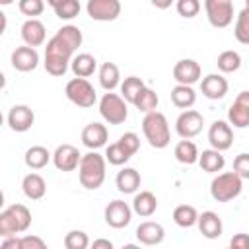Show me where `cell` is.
Instances as JSON below:
<instances>
[{"label":"cell","mask_w":249,"mask_h":249,"mask_svg":"<svg viewBox=\"0 0 249 249\" xmlns=\"http://www.w3.org/2000/svg\"><path fill=\"white\" fill-rule=\"evenodd\" d=\"M206 18L212 27L224 29L233 21V4L231 0H206L204 2Z\"/></svg>","instance_id":"ba28073f"},{"label":"cell","mask_w":249,"mask_h":249,"mask_svg":"<svg viewBox=\"0 0 249 249\" xmlns=\"http://www.w3.org/2000/svg\"><path fill=\"white\" fill-rule=\"evenodd\" d=\"M19 12L23 16H31V19H35V16H41L45 10V2L43 0H19L18 4Z\"/></svg>","instance_id":"60d3db41"},{"label":"cell","mask_w":249,"mask_h":249,"mask_svg":"<svg viewBox=\"0 0 249 249\" xmlns=\"http://www.w3.org/2000/svg\"><path fill=\"white\" fill-rule=\"evenodd\" d=\"M88 249H115V245H113L109 239H105V237H97V239H93V241L89 243Z\"/></svg>","instance_id":"bcb514c9"},{"label":"cell","mask_w":249,"mask_h":249,"mask_svg":"<svg viewBox=\"0 0 249 249\" xmlns=\"http://www.w3.org/2000/svg\"><path fill=\"white\" fill-rule=\"evenodd\" d=\"M103 216H105V222L111 228L121 230V228H124V226L130 224V220H132V208L124 200H111L105 206Z\"/></svg>","instance_id":"4fadbf2b"},{"label":"cell","mask_w":249,"mask_h":249,"mask_svg":"<svg viewBox=\"0 0 249 249\" xmlns=\"http://www.w3.org/2000/svg\"><path fill=\"white\" fill-rule=\"evenodd\" d=\"M140 173L134 169V167H123L119 173H117V179H115V185H117V191L123 193V195H132L140 189Z\"/></svg>","instance_id":"603a6c76"},{"label":"cell","mask_w":249,"mask_h":249,"mask_svg":"<svg viewBox=\"0 0 249 249\" xmlns=\"http://www.w3.org/2000/svg\"><path fill=\"white\" fill-rule=\"evenodd\" d=\"M233 173L239 179H249V154L241 152L239 156H235V160H233Z\"/></svg>","instance_id":"7bdbcfd3"},{"label":"cell","mask_w":249,"mask_h":249,"mask_svg":"<svg viewBox=\"0 0 249 249\" xmlns=\"http://www.w3.org/2000/svg\"><path fill=\"white\" fill-rule=\"evenodd\" d=\"M64 93L68 97V101H72L74 105L82 107V109H89L95 105L97 101V93H95V88L84 80V78H72L66 88H64Z\"/></svg>","instance_id":"8992f818"},{"label":"cell","mask_w":249,"mask_h":249,"mask_svg":"<svg viewBox=\"0 0 249 249\" xmlns=\"http://www.w3.org/2000/svg\"><path fill=\"white\" fill-rule=\"evenodd\" d=\"M4 86H6V76H4V72H0V91L4 89Z\"/></svg>","instance_id":"681fc988"},{"label":"cell","mask_w":249,"mask_h":249,"mask_svg":"<svg viewBox=\"0 0 249 249\" xmlns=\"http://www.w3.org/2000/svg\"><path fill=\"white\" fill-rule=\"evenodd\" d=\"M208 142L212 150L226 152L233 144V128L226 121H214L208 128Z\"/></svg>","instance_id":"7c38bea8"},{"label":"cell","mask_w":249,"mask_h":249,"mask_svg":"<svg viewBox=\"0 0 249 249\" xmlns=\"http://www.w3.org/2000/svg\"><path fill=\"white\" fill-rule=\"evenodd\" d=\"M243 191V179H239L233 171L218 173L210 183V195L216 202H230L237 198Z\"/></svg>","instance_id":"5b68a950"},{"label":"cell","mask_w":249,"mask_h":249,"mask_svg":"<svg viewBox=\"0 0 249 249\" xmlns=\"http://www.w3.org/2000/svg\"><path fill=\"white\" fill-rule=\"evenodd\" d=\"M158 103H160V97H158V93L152 89V88H144L138 95H136V99H134V107L138 109V111H142V113H154L156 109H158Z\"/></svg>","instance_id":"d6a6232c"},{"label":"cell","mask_w":249,"mask_h":249,"mask_svg":"<svg viewBox=\"0 0 249 249\" xmlns=\"http://www.w3.org/2000/svg\"><path fill=\"white\" fill-rule=\"evenodd\" d=\"M21 191L29 200H39L47 193V183L39 173H27L21 181Z\"/></svg>","instance_id":"484cf974"},{"label":"cell","mask_w":249,"mask_h":249,"mask_svg":"<svg viewBox=\"0 0 249 249\" xmlns=\"http://www.w3.org/2000/svg\"><path fill=\"white\" fill-rule=\"evenodd\" d=\"M0 249H21V243H19V237H6L0 245Z\"/></svg>","instance_id":"7dc6e473"},{"label":"cell","mask_w":249,"mask_h":249,"mask_svg":"<svg viewBox=\"0 0 249 249\" xmlns=\"http://www.w3.org/2000/svg\"><path fill=\"white\" fill-rule=\"evenodd\" d=\"M80 158H82V154L72 144H60L51 154V160H53V163H54V167L58 171H74V169H78Z\"/></svg>","instance_id":"5bb4252c"},{"label":"cell","mask_w":249,"mask_h":249,"mask_svg":"<svg viewBox=\"0 0 249 249\" xmlns=\"http://www.w3.org/2000/svg\"><path fill=\"white\" fill-rule=\"evenodd\" d=\"M105 158L97 152H88L80 158L78 163V179L80 185L88 191H95L105 181Z\"/></svg>","instance_id":"7a4b0ae2"},{"label":"cell","mask_w":249,"mask_h":249,"mask_svg":"<svg viewBox=\"0 0 249 249\" xmlns=\"http://www.w3.org/2000/svg\"><path fill=\"white\" fill-rule=\"evenodd\" d=\"M99 84L105 91H113L117 86H121V72L115 62H103L99 66Z\"/></svg>","instance_id":"83f0119b"},{"label":"cell","mask_w":249,"mask_h":249,"mask_svg":"<svg viewBox=\"0 0 249 249\" xmlns=\"http://www.w3.org/2000/svg\"><path fill=\"white\" fill-rule=\"evenodd\" d=\"M86 12L95 21H113L121 16L119 0H89L86 4Z\"/></svg>","instance_id":"30bf717a"},{"label":"cell","mask_w":249,"mask_h":249,"mask_svg":"<svg viewBox=\"0 0 249 249\" xmlns=\"http://www.w3.org/2000/svg\"><path fill=\"white\" fill-rule=\"evenodd\" d=\"M216 64H218V70L224 72V74L235 72L241 66V54L237 51H224V53L218 54Z\"/></svg>","instance_id":"d590c367"},{"label":"cell","mask_w":249,"mask_h":249,"mask_svg":"<svg viewBox=\"0 0 249 249\" xmlns=\"http://www.w3.org/2000/svg\"><path fill=\"white\" fill-rule=\"evenodd\" d=\"M84 35L80 31V27L76 25H62L47 43L45 47V70L54 76L60 78L66 74L70 60L74 58L76 49L82 45Z\"/></svg>","instance_id":"6da1fadb"},{"label":"cell","mask_w":249,"mask_h":249,"mask_svg":"<svg viewBox=\"0 0 249 249\" xmlns=\"http://www.w3.org/2000/svg\"><path fill=\"white\" fill-rule=\"evenodd\" d=\"M10 62L18 72H31L39 66V53H37V49H31V47L23 45V47L14 49V53L10 56Z\"/></svg>","instance_id":"e0dca14e"},{"label":"cell","mask_w":249,"mask_h":249,"mask_svg":"<svg viewBox=\"0 0 249 249\" xmlns=\"http://www.w3.org/2000/svg\"><path fill=\"white\" fill-rule=\"evenodd\" d=\"M228 124L235 128H245L249 124V91L243 89L237 93L233 103L228 109Z\"/></svg>","instance_id":"8fae6325"},{"label":"cell","mask_w":249,"mask_h":249,"mask_svg":"<svg viewBox=\"0 0 249 249\" xmlns=\"http://www.w3.org/2000/svg\"><path fill=\"white\" fill-rule=\"evenodd\" d=\"M31 226V212L25 204H12L0 212V237H16Z\"/></svg>","instance_id":"3957f363"},{"label":"cell","mask_w":249,"mask_h":249,"mask_svg":"<svg viewBox=\"0 0 249 249\" xmlns=\"http://www.w3.org/2000/svg\"><path fill=\"white\" fill-rule=\"evenodd\" d=\"M175 8H177L179 16L191 19V18H195V16L200 12V2H198V0H179Z\"/></svg>","instance_id":"b9f144b4"},{"label":"cell","mask_w":249,"mask_h":249,"mask_svg":"<svg viewBox=\"0 0 249 249\" xmlns=\"http://www.w3.org/2000/svg\"><path fill=\"white\" fill-rule=\"evenodd\" d=\"M107 138H109V130L101 123H89L82 128V144L91 152H95L97 148H103L107 144Z\"/></svg>","instance_id":"ac0fdd59"},{"label":"cell","mask_w":249,"mask_h":249,"mask_svg":"<svg viewBox=\"0 0 249 249\" xmlns=\"http://www.w3.org/2000/svg\"><path fill=\"white\" fill-rule=\"evenodd\" d=\"M169 97H171V103H173L175 107L185 109V111L191 109V107L195 105V101H196V93H195V89H193L191 86H179V84L171 89Z\"/></svg>","instance_id":"f546056e"},{"label":"cell","mask_w":249,"mask_h":249,"mask_svg":"<svg viewBox=\"0 0 249 249\" xmlns=\"http://www.w3.org/2000/svg\"><path fill=\"white\" fill-rule=\"evenodd\" d=\"M121 249H140V247H138L136 243H126V245H123Z\"/></svg>","instance_id":"f907efd6"},{"label":"cell","mask_w":249,"mask_h":249,"mask_svg":"<svg viewBox=\"0 0 249 249\" xmlns=\"http://www.w3.org/2000/svg\"><path fill=\"white\" fill-rule=\"evenodd\" d=\"M4 206V193H2V189H0V208Z\"/></svg>","instance_id":"816d5d0a"},{"label":"cell","mask_w":249,"mask_h":249,"mask_svg":"<svg viewBox=\"0 0 249 249\" xmlns=\"http://www.w3.org/2000/svg\"><path fill=\"white\" fill-rule=\"evenodd\" d=\"M198 148L193 140H179L175 144V150H173V156L179 163H185V165H193L198 161Z\"/></svg>","instance_id":"f1b7e54d"},{"label":"cell","mask_w":249,"mask_h":249,"mask_svg":"<svg viewBox=\"0 0 249 249\" xmlns=\"http://www.w3.org/2000/svg\"><path fill=\"white\" fill-rule=\"evenodd\" d=\"M196 226H198V231L202 233V237H206V239H218L224 231L222 218L212 210H206V212L198 214Z\"/></svg>","instance_id":"d6986e66"},{"label":"cell","mask_w":249,"mask_h":249,"mask_svg":"<svg viewBox=\"0 0 249 249\" xmlns=\"http://www.w3.org/2000/svg\"><path fill=\"white\" fill-rule=\"evenodd\" d=\"M228 80L222 74H208L200 82V91L206 99H222L228 93Z\"/></svg>","instance_id":"7402d4cb"},{"label":"cell","mask_w":249,"mask_h":249,"mask_svg":"<svg viewBox=\"0 0 249 249\" xmlns=\"http://www.w3.org/2000/svg\"><path fill=\"white\" fill-rule=\"evenodd\" d=\"M47 4L54 10L60 19H74L82 10L78 0H47Z\"/></svg>","instance_id":"1f68e13d"},{"label":"cell","mask_w":249,"mask_h":249,"mask_svg":"<svg viewBox=\"0 0 249 249\" xmlns=\"http://www.w3.org/2000/svg\"><path fill=\"white\" fill-rule=\"evenodd\" d=\"M200 64L193 58H181L179 62H175L173 66V80L179 86H191L196 84L200 80Z\"/></svg>","instance_id":"9a60e30c"},{"label":"cell","mask_w":249,"mask_h":249,"mask_svg":"<svg viewBox=\"0 0 249 249\" xmlns=\"http://www.w3.org/2000/svg\"><path fill=\"white\" fill-rule=\"evenodd\" d=\"M99 113H101L103 121H107L109 124H123L128 117V107L121 95L107 91L99 99Z\"/></svg>","instance_id":"52a82bcc"},{"label":"cell","mask_w":249,"mask_h":249,"mask_svg":"<svg viewBox=\"0 0 249 249\" xmlns=\"http://www.w3.org/2000/svg\"><path fill=\"white\" fill-rule=\"evenodd\" d=\"M200 167H202V171H206V173H218V171H222L224 169V165H226V160H224V156H222V152H218V150H202V154H198V161H196Z\"/></svg>","instance_id":"4316f807"},{"label":"cell","mask_w":249,"mask_h":249,"mask_svg":"<svg viewBox=\"0 0 249 249\" xmlns=\"http://www.w3.org/2000/svg\"><path fill=\"white\" fill-rule=\"evenodd\" d=\"M35 123V113L29 105H14L8 113V124L14 132H27Z\"/></svg>","instance_id":"2e32d148"},{"label":"cell","mask_w":249,"mask_h":249,"mask_svg":"<svg viewBox=\"0 0 249 249\" xmlns=\"http://www.w3.org/2000/svg\"><path fill=\"white\" fill-rule=\"evenodd\" d=\"M70 70L74 72L76 78H89L97 70V60L89 53H80L70 60Z\"/></svg>","instance_id":"d4e9b609"},{"label":"cell","mask_w":249,"mask_h":249,"mask_svg":"<svg viewBox=\"0 0 249 249\" xmlns=\"http://www.w3.org/2000/svg\"><path fill=\"white\" fill-rule=\"evenodd\" d=\"M21 249H49V245L39 235H23L19 237Z\"/></svg>","instance_id":"ee69618b"},{"label":"cell","mask_w":249,"mask_h":249,"mask_svg":"<svg viewBox=\"0 0 249 249\" xmlns=\"http://www.w3.org/2000/svg\"><path fill=\"white\" fill-rule=\"evenodd\" d=\"M6 25H8V19H6V14L0 10V37L4 35V31H6Z\"/></svg>","instance_id":"c3c4849f"},{"label":"cell","mask_w":249,"mask_h":249,"mask_svg":"<svg viewBox=\"0 0 249 249\" xmlns=\"http://www.w3.org/2000/svg\"><path fill=\"white\" fill-rule=\"evenodd\" d=\"M119 142V146L132 158L136 152H138V148H140V138H138V134L136 132H124V134H121V138L117 140Z\"/></svg>","instance_id":"ab89813d"},{"label":"cell","mask_w":249,"mask_h":249,"mask_svg":"<svg viewBox=\"0 0 249 249\" xmlns=\"http://www.w3.org/2000/svg\"><path fill=\"white\" fill-rule=\"evenodd\" d=\"M130 208H132L134 214H138L142 218H150L158 210V198L150 191L134 193V198H132V206Z\"/></svg>","instance_id":"cb8c5ba5"},{"label":"cell","mask_w":249,"mask_h":249,"mask_svg":"<svg viewBox=\"0 0 249 249\" xmlns=\"http://www.w3.org/2000/svg\"><path fill=\"white\" fill-rule=\"evenodd\" d=\"M45 37H47V29L43 25V21H39L37 18L35 19H25L23 25H21V39L25 43V47H41L45 43Z\"/></svg>","instance_id":"ffe728a7"},{"label":"cell","mask_w":249,"mask_h":249,"mask_svg":"<svg viewBox=\"0 0 249 249\" xmlns=\"http://www.w3.org/2000/svg\"><path fill=\"white\" fill-rule=\"evenodd\" d=\"M146 88V84L142 82V78L138 76H128L121 82V97L126 101V103H134L136 95Z\"/></svg>","instance_id":"e575fe53"},{"label":"cell","mask_w":249,"mask_h":249,"mask_svg":"<svg viewBox=\"0 0 249 249\" xmlns=\"http://www.w3.org/2000/svg\"><path fill=\"white\" fill-rule=\"evenodd\" d=\"M196 218H198V212L191 204H179L173 210V222L179 228H193V226H196Z\"/></svg>","instance_id":"836d02e7"},{"label":"cell","mask_w":249,"mask_h":249,"mask_svg":"<svg viewBox=\"0 0 249 249\" xmlns=\"http://www.w3.org/2000/svg\"><path fill=\"white\" fill-rule=\"evenodd\" d=\"M142 132H144V138L148 140V144L152 148H165L171 140V132H169V123L165 119L163 113L160 111H154V113H148L144 119H142Z\"/></svg>","instance_id":"277c9868"},{"label":"cell","mask_w":249,"mask_h":249,"mask_svg":"<svg viewBox=\"0 0 249 249\" xmlns=\"http://www.w3.org/2000/svg\"><path fill=\"white\" fill-rule=\"evenodd\" d=\"M233 35L241 45L249 43V6H245L235 19V27H233Z\"/></svg>","instance_id":"8d00e7d4"},{"label":"cell","mask_w":249,"mask_h":249,"mask_svg":"<svg viewBox=\"0 0 249 249\" xmlns=\"http://www.w3.org/2000/svg\"><path fill=\"white\" fill-rule=\"evenodd\" d=\"M202 124H204V117L196 109H187V111H183L177 117V121H175V132L183 140H191L196 134H200Z\"/></svg>","instance_id":"9c48e42d"},{"label":"cell","mask_w":249,"mask_h":249,"mask_svg":"<svg viewBox=\"0 0 249 249\" xmlns=\"http://www.w3.org/2000/svg\"><path fill=\"white\" fill-rule=\"evenodd\" d=\"M130 160V156L119 146V142H113L105 148V161H109L111 165H124Z\"/></svg>","instance_id":"f35d334b"},{"label":"cell","mask_w":249,"mask_h":249,"mask_svg":"<svg viewBox=\"0 0 249 249\" xmlns=\"http://www.w3.org/2000/svg\"><path fill=\"white\" fill-rule=\"evenodd\" d=\"M64 247L66 249H88L89 247V237L82 230H70L64 235Z\"/></svg>","instance_id":"74e56055"},{"label":"cell","mask_w":249,"mask_h":249,"mask_svg":"<svg viewBox=\"0 0 249 249\" xmlns=\"http://www.w3.org/2000/svg\"><path fill=\"white\" fill-rule=\"evenodd\" d=\"M2 123H4V115H2V111H0V126H2Z\"/></svg>","instance_id":"f5cc1de1"},{"label":"cell","mask_w":249,"mask_h":249,"mask_svg":"<svg viewBox=\"0 0 249 249\" xmlns=\"http://www.w3.org/2000/svg\"><path fill=\"white\" fill-rule=\"evenodd\" d=\"M228 249H249V239L247 233H235L230 239V247Z\"/></svg>","instance_id":"f6af8a7d"},{"label":"cell","mask_w":249,"mask_h":249,"mask_svg":"<svg viewBox=\"0 0 249 249\" xmlns=\"http://www.w3.org/2000/svg\"><path fill=\"white\" fill-rule=\"evenodd\" d=\"M23 161L29 169H43L51 161V152L45 146H31L25 150Z\"/></svg>","instance_id":"4dcf8cb0"},{"label":"cell","mask_w":249,"mask_h":249,"mask_svg":"<svg viewBox=\"0 0 249 249\" xmlns=\"http://www.w3.org/2000/svg\"><path fill=\"white\" fill-rule=\"evenodd\" d=\"M136 239L142 245H160L165 239V230L160 222L146 220L136 228Z\"/></svg>","instance_id":"44dd1931"}]
</instances>
